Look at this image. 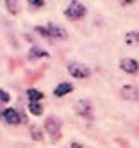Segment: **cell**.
<instances>
[{
    "mask_svg": "<svg viewBox=\"0 0 139 148\" xmlns=\"http://www.w3.org/2000/svg\"><path fill=\"white\" fill-rule=\"evenodd\" d=\"M73 91V86L70 82H61L59 86L53 89V95H55V97H64V95H70Z\"/></svg>",
    "mask_w": 139,
    "mask_h": 148,
    "instance_id": "obj_9",
    "label": "cell"
},
{
    "mask_svg": "<svg viewBox=\"0 0 139 148\" xmlns=\"http://www.w3.org/2000/svg\"><path fill=\"white\" fill-rule=\"evenodd\" d=\"M75 112H77L80 118L86 120H93V105L89 100H79L75 103Z\"/></svg>",
    "mask_w": 139,
    "mask_h": 148,
    "instance_id": "obj_4",
    "label": "cell"
},
{
    "mask_svg": "<svg viewBox=\"0 0 139 148\" xmlns=\"http://www.w3.org/2000/svg\"><path fill=\"white\" fill-rule=\"evenodd\" d=\"M2 118H4V121L9 123V125H18V123H21V114H20L16 109H13V107L4 109Z\"/></svg>",
    "mask_w": 139,
    "mask_h": 148,
    "instance_id": "obj_5",
    "label": "cell"
},
{
    "mask_svg": "<svg viewBox=\"0 0 139 148\" xmlns=\"http://www.w3.org/2000/svg\"><path fill=\"white\" fill-rule=\"evenodd\" d=\"M121 97L127 100H139V88L137 86H123L121 88Z\"/></svg>",
    "mask_w": 139,
    "mask_h": 148,
    "instance_id": "obj_8",
    "label": "cell"
},
{
    "mask_svg": "<svg viewBox=\"0 0 139 148\" xmlns=\"http://www.w3.org/2000/svg\"><path fill=\"white\" fill-rule=\"evenodd\" d=\"M48 54L45 50H41L39 47H32L30 50H29V59H36V57H47Z\"/></svg>",
    "mask_w": 139,
    "mask_h": 148,
    "instance_id": "obj_11",
    "label": "cell"
},
{
    "mask_svg": "<svg viewBox=\"0 0 139 148\" xmlns=\"http://www.w3.org/2000/svg\"><path fill=\"white\" fill-rule=\"evenodd\" d=\"M70 148H82V146H80V145H79V143H73V145H71V146H70Z\"/></svg>",
    "mask_w": 139,
    "mask_h": 148,
    "instance_id": "obj_19",
    "label": "cell"
},
{
    "mask_svg": "<svg viewBox=\"0 0 139 148\" xmlns=\"http://www.w3.org/2000/svg\"><path fill=\"white\" fill-rule=\"evenodd\" d=\"M45 130L50 134V139L55 143L61 139V120L57 118V116H50V118H47L45 121Z\"/></svg>",
    "mask_w": 139,
    "mask_h": 148,
    "instance_id": "obj_1",
    "label": "cell"
},
{
    "mask_svg": "<svg viewBox=\"0 0 139 148\" xmlns=\"http://www.w3.org/2000/svg\"><path fill=\"white\" fill-rule=\"evenodd\" d=\"M125 43L128 47H139V30H130L125 34Z\"/></svg>",
    "mask_w": 139,
    "mask_h": 148,
    "instance_id": "obj_10",
    "label": "cell"
},
{
    "mask_svg": "<svg viewBox=\"0 0 139 148\" xmlns=\"http://www.w3.org/2000/svg\"><path fill=\"white\" fill-rule=\"evenodd\" d=\"M9 100H11V97H9L4 89H0V102H2V103H7Z\"/></svg>",
    "mask_w": 139,
    "mask_h": 148,
    "instance_id": "obj_17",
    "label": "cell"
},
{
    "mask_svg": "<svg viewBox=\"0 0 139 148\" xmlns=\"http://www.w3.org/2000/svg\"><path fill=\"white\" fill-rule=\"evenodd\" d=\"M30 7H43L45 5V2H43V0H30Z\"/></svg>",
    "mask_w": 139,
    "mask_h": 148,
    "instance_id": "obj_18",
    "label": "cell"
},
{
    "mask_svg": "<svg viewBox=\"0 0 139 148\" xmlns=\"http://www.w3.org/2000/svg\"><path fill=\"white\" fill-rule=\"evenodd\" d=\"M68 71H70V75L75 77V79H88L91 75V70L86 64H82V62H70Z\"/></svg>",
    "mask_w": 139,
    "mask_h": 148,
    "instance_id": "obj_2",
    "label": "cell"
},
{
    "mask_svg": "<svg viewBox=\"0 0 139 148\" xmlns=\"http://www.w3.org/2000/svg\"><path fill=\"white\" fill-rule=\"evenodd\" d=\"M32 139H36V141H41L43 139V132H41V129L38 125H32Z\"/></svg>",
    "mask_w": 139,
    "mask_h": 148,
    "instance_id": "obj_14",
    "label": "cell"
},
{
    "mask_svg": "<svg viewBox=\"0 0 139 148\" xmlns=\"http://www.w3.org/2000/svg\"><path fill=\"white\" fill-rule=\"evenodd\" d=\"M64 14L70 20H80L86 14V7L80 2H70V5L64 9Z\"/></svg>",
    "mask_w": 139,
    "mask_h": 148,
    "instance_id": "obj_3",
    "label": "cell"
},
{
    "mask_svg": "<svg viewBox=\"0 0 139 148\" xmlns=\"http://www.w3.org/2000/svg\"><path fill=\"white\" fill-rule=\"evenodd\" d=\"M120 68L127 73H137L139 71V62L136 59H121L120 61Z\"/></svg>",
    "mask_w": 139,
    "mask_h": 148,
    "instance_id": "obj_7",
    "label": "cell"
},
{
    "mask_svg": "<svg viewBox=\"0 0 139 148\" xmlns=\"http://www.w3.org/2000/svg\"><path fill=\"white\" fill-rule=\"evenodd\" d=\"M2 112H4V111H2V107H0V116H2Z\"/></svg>",
    "mask_w": 139,
    "mask_h": 148,
    "instance_id": "obj_20",
    "label": "cell"
},
{
    "mask_svg": "<svg viewBox=\"0 0 139 148\" xmlns=\"http://www.w3.org/2000/svg\"><path fill=\"white\" fill-rule=\"evenodd\" d=\"M5 7H7V11L11 13V14H16L18 13V2H11V0H7V2H5Z\"/></svg>",
    "mask_w": 139,
    "mask_h": 148,
    "instance_id": "obj_15",
    "label": "cell"
},
{
    "mask_svg": "<svg viewBox=\"0 0 139 148\" xmlns=\"http://www.w3.org/2000/svg\"><path fill=\"white\" fill-rule=\"evenodd\" d=\"M47 30H48L50 38H53V39H66L68 38L66 29L61 27V25H57V23H48L47 25Z\"/></svg>",
    "mask_w": 139,
    "mask_h": 148,
    "instance_id": "obj_6",
    "label": "cell"
},
{
    "mask_svg": "<svg viewBox=\"0 0 139 148\" xmlns=\"http://www.w3.org/2000/svg\"><path fill=\"white\" fill-rule=\"evenodd\" d=\"M27 97L30 102H39L43 98V93L39 89H27Z\"/></svg>",
    "mask_w": 139,
    "mask_h": 148,
    "instance_id": "obj_12",
    "label": "cell"
},
{
    "mask_svg": "<svg viewBox=\"0 0 139 148\" xmlns=\"http://www.w3.org/2000/svg\"><path fill=\"white\" fill-rule=\"evenodd\" d=\"M29 111L34 114V116H41L43 114V105L39 102H30L29 103Z\"/></svg>",
    "mask_w": 139,
    "mask_h": 148,
    "instance_id": "obj_13",
    "label": "cell"
},
{
    "mask_svg": "<svg viewBox=\"0 0 139 148\" xmlns=\"http://www.w3.org/2000/svg\"><path fill=\"white\" fill-rule=\"evenodd\" d=\"M36 32H38L39 36H43V38H50V34H48L47 27H36Z\"/></svg>",
    "mask_w": 139,
    "mask_h": 148,
    "instance_id": "obj_16",
    "label": "cell"
}]
</instances>
